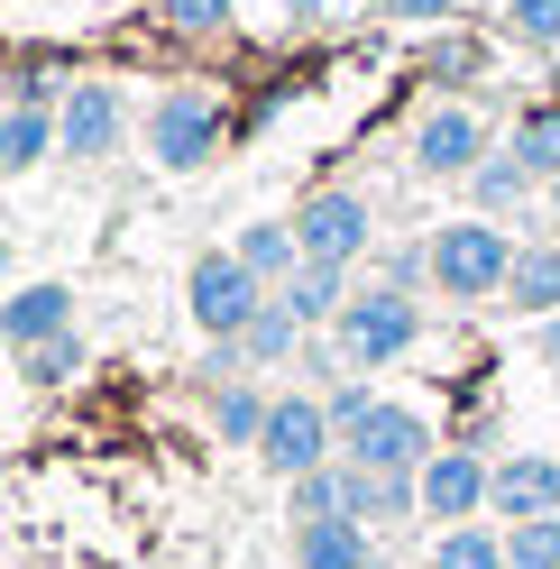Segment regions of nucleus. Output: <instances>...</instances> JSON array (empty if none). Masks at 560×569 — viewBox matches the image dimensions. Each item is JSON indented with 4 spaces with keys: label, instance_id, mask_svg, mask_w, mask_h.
<instances>
[{
    "label": "nucleus",
    "instance_id": "obj_30",
    "mask_svg": "<svg viewBox=\"0 0 560 569\" xmlns=\"http://www.w3.org/2000/svg\"><path fill=\"white\" fill-rule=\"evenodd\" d=\"M551 211H560V174H551Z\"/></svg>",
    "mask_w": 560,
    "mask_h": 569
},
{
    "label": "nucleus",
    "instance_id": "obj_2",
    "mask_svg": "<svg viewBox=\"0 0 560 569\" xmlns=\"http://www.w3.org/2000/svg\"><path fill=\"white\" fill-rule=\"evenodd\" d=\"M331 340H340L349 368H396L404 349L423 340V322H413V295H404V284H368V295H349L340 322H331Z\"/></svg>",
    "mask_w": 560,
    "mask_h": 569
},
{
    "label": "nucleus",
    "instance_id": "obj_22",
    "mask_svg": "<svg viewBox=\"0 0 560 569\" xmlns=\"http://www.w3.org/2000/svg\"><path fill=\"white\" fill-rule=\"evenodd\" d=\"M294 331H303V322H294V303L276 295V303L258 312V322L239 331V349H249V359H286V349H294Z\"/></svg>",
    "mask_w": 560,
    "mask_h": 569
},
{
    "label": "nucleus",
    "instance_id": "obj_15",
    "mask_svg": "<svg viewBox=\"0 0 560 569\" xmlns=\"http://www.w3.org/2000/svg\"><path fill=\"white\" fill-rule=\"evenodd\" d=\"M506 303L523 312V322H542V312H560V248H514Z\"/></svg>",
    "mask_w": 560,
    "mask_h": 569
},
{
    "label": "nucleus",
    "instance_id": "obj_6",
    "mask_svg": "<svg viewBox=\"0 0 560 569\" xmlns=\"http://www.w3.org/2000/svg\"><path fill=\"white\" fill-rule=\"evenodd\" d=\"M340 450L359 459V469H377V478H423V459H432V422L413 413V405H377L359 432H340Z\"/></svg>",
    "mask_w": 560,
    "mask_h": 569
},
{
    "label": "nucleus",
    "instance_id": "obj_27",
    "mask_svg": "<svg viewBox=\"0 0 560 569\" xmlns=\"http://www.w3.org/2000/svg\"><path fill=\"white\" fill-rule=\"evenodd\" d=\"M322 405H331V422H340V432H359V422H368L377 405H387V396H368V386H331Z\"/></svg>",
    "mask_w": 560,
    "mask_h": 569
},
{
    "label": "nucleus",
    "instance_id": "obj_4",
    "mask_svg": "<svg viewBox=\"0 0 560 569\" xmlns=\"http://www.w3.org/2000/svg\"><path fill=\"white\" fill-rule=\"evenodd\" d=\"M148 157H157L166 174L212 166V157H221V101H212V92H166V101H148Z\"/></svg>",
    "mask_w": 560,
    "mask_h": 569
},
{
    "label": "nucleus",
    "instance_id": "obj_11",
    "mask_svg": "<svg viewBox=\"0 0 560 569\" xmlns=\"http://www.w3.org/2000/svg\"><path fill=\"white\" fill-rule=\"evenodd\" d=\"M56 331H74V284H19L10 303H0V340L10 349H38V340H56Z\"/></svg>",
    "mask_w": 560,
    "mask_h": 569
},
{
    "label": "nucleus",
    "instance_id": "obj_24",
    "mask_svg": "<svg viewBox=\"0 0 560 569\" xmlns=\"http://www.w3.org/2000/svg\"><path fill=\"white\" fill-rule=\"evenodd\" d=\"M469 184H478V211H506V202H523V193H533V174H523V166L497 148V157H487V166L469 174Z\"/></svg>",
    "mask_w": 560,
    "mask_h": 569
},
{
    "label": "nucleus",
    "instance_id": "obj_12",
    "mask_svg": "<svg viewBox=\"0 0 560 569\" xmlns=\"http://www.w3.org/2000/svg\"><path fill=\"white\" fill-rule=\"evenodd\" d=\"M294 569H387V560H377L359 515H322V523H294Z\"/></svg>",
    "mask_w": 560,
    "mask_h": 569
},
{
    "label": "nucleus",
    "instance_id": "obj_29",
    "mask_svg": "<svg viewBox=\"0 0 560 569\" xmlns=\"http://www.w3.org/2000/svg\"><path fill=\"white\" fill-rule=\"evenodd\" d=\"M286 10H294V19H322V10H331V0H286Z\"/></svg>",
    "mask_w": 560,
    "mask_h": 569
},
{
    "label": "nucleus",
    "instance_id": "obj_21",
    "mask_svg": "<svg viewBox=\"0 0 560 569\" xmlns=\"http://www.w3.org/2000/svg\"><path fill=\"white\" fill-rule=\"evenodd\" d=\"M267 405H276V396H249V386H221V405H212L221 441H249V450H258V432H267Z\"/></svg>",
    "mask_w": 560,
    "mask_h": 569
},
{
    "label": "nucleus",
    "instance_id": "obj_20",
    "mask_svg": "<svg viewBox=\"0 0 560 569\" xmlns=\"http://www.w3.org/2000/svg\"><path fill=\"white\" fill-rule=\"evenodd\" d=\"M239 258H249V267L276 284V276H294L303 248H294V230H286V221H258V230H239Z\"/></svg>",
    "mask_w": 560,
    "mask_h": 569
},
{
    "label": "nucleus",
    "instance_id": "obj_5",
    "mask_svg": "<svg viewBox=\"0 0 560 569\" xmlns=\"http://www.w3.org/2000/svg\"><path fill=\"white\" fill-rule=\"evenodd\" d=\"M331 441H340V422H331L322 396H276L267 405V432H258V459H267V469H286V478H303V469H322V459H331Z\"/></svg>",
    "mask_w": 560,
    "mask_h": 569
},
{
    "label": "nucleus",
    "instance_id": "obj_3",
    "mask_svg": "<svg viewBox=\"0 0 560 569\" xmlns=\"http://www.w3.org/2000/svg\"><path fill=\"white\" fill-rule=\"evenodd\" d=\"M184 303H193V322L212 331V340H239L267 312V276L239 258V248H202L193 276H184Z\"/></svg>",
    "mask_w": 560,
    "mask_h": 569
},
{
    "label": "nucleus",
    "instance_id": "obj_14",
    "mask_svg": "<svg viewBox=\"0 0 560 569\" xmlns=\"http://www.w3.org/2000/svg\"><path fill=\"white\" fill-rule=\"evenodd\" d=\"M56 148V111L47 101H10V111H0V174H28Z\"/></svg>",
    "mask_w": 560,
    "mask_h": 569
},
{
    "label": "nucleus",
    "instance_id": "obj_23",
    "mask_svg": "<svg viewBox=\"0 0 560 569\" xmlns=\"http://www.w3.org/2000/svg\"><path fill=\"white\" fill-rule=\"evenodd\" d=\"M19 368H28V386H64V377L83 368V340L56 331V340H38V349H19Z\"/></svg>",
    "mask_w": 560,
    "mask_h": 569
},
{
    "label": "nucleus",
    "instance_id": "obj_16",
    "mask_svg": "<svg viewBox=\"0 0 560 569\" xmlns=\"http://www.w3.org/2000/svg\"><path fill=\"white\" fill-rule=\"evenodd\" d=\"M506 157H514L523 174H533V184H551V174H560V101H533V111L514 120Z\"/></svg>",
    "mask_w": 560,
    "mask_h": 569
},
{
    "label": "nucleus",
    "instance_id": "obj_32",
    "mask_svg": "<svg viewBox=\"0 0 560 569\" xmlns=\"http://www.w3.org/2000/svg\"><path fill=\"white\" fill-rule=\"evenodd\" d=\"M0 258H10V239H0Z\"/></svg>",
    "mask_w": 560,
    "mask_h": 569
},
{
    "label": "nucleus",
    "instance_id": "obj_28",
    "mask_svg": "<svg viewBox=\"0 0 560 569\" xmlns=\"http://www.w3.org/2000/svg\"><path fill=\"white\" fill-rule=\"evenodd\" d=\"M460 0H387V19H413V28H441Z\"/></svg>",
    "mask_w": 560,
    "mask_h": 569
},
{
    "label": "nucleus",
    "instance_id": "obj_10",
    "mask_svg": "<svg viewBox=\"0 0 560 569\" xmlns=\"http://www.w3.org/2000/svg\"><path fill=\"white\" fill-rule=\"evenodd\" d=\"M413 166H423V174H478V166H487V129H478V111L441 101V111L413 129Z\"/></svg>",
    "mask_w": 560,
    "mask_h": 569
},
{
    "label": "nucleus",
    "instance_id": "obj_7",
    "mask_svg": "<svg viewBox=\"0 0 560 569\" xmlns=\"http://www.w3.org/2000/svg\"><path fill=\"white\" fill-rule=\"evenodd\" d=\"M294 248H303V258H322V267H359L368 248H377V211L359 193H312L294 211Z\"/></svg>",
    "mask_w": 560,
    "mask_h": 569
},
{
    "label": "nucleus",
    "instance_id": "obj_18",
    "mask_svg": "<svg viewBox=\"0 0 560 569\" xmlns=\"http://www.w3.org/2000/svg\"><path fill=\"white\" fill-rule=\"evenodd\" d=\"M432 569H506V532H478V523H441Z\"/></svg>",
    "mask_w": 560,
    "mask_h": 569
},
{
    "label": "nucleus",
    "instance_id": "obj_25",
    "mask_svg": "<svg viewBox=\"0 0 560 569\" xmlns=\"http://www.w3.org/2000/svg\"><path fill=\"white\" fill-rule=\"evenodd\" d=\"M506 28L523 47H560V0H506Z\"/></svg>",
    "mask_w": 560,
    "mask_h": 569
},
{
    "label": "nucleus",
    "instance_id": "obj_13",
    "mask_svg": "<svg viewBox=\"0 0 560 569\" xmlns=\"http://www.w3.org/2000/svg\"><path fill=\"white\" fill-rule=\"evenodd\" d=\"M487 506L506 523H533V515H560V459H506L497 487H487Z\"/></svg>",
    "mask_w": 560,
    "mask_h": 569
},
{
    "label": "nucleus",
    "instance_id": "obj_26",
    "mask_svg": "<svg viewBox=\"0 0 560 569\" xmlns=\"http://www.w3.org/2000/svg\"><path fill=\"white\" fill-rule=\"evenodd\" d=\"M166 19L184 38H212V28H230V0H166Z\"/></svg>",
    "mask_w": 560,
    "mask_h": 569
},
{
    "label": "nucleus",
    "instance_id": "obj_8",
    "mask_svg": "<svg viewBox=\"0 0 560 569\" xmlns=\"http://www.w3.org/2000/svg\"><path fill=\"white\" fill-rule=\"evenodd\" d=\"M120 129H129V111H120V92H111V83H74V92L56 101V148H64V157H83V166H92V157H111V148H120Z\"/></svg>",
    "mask_w": 560,
    "mask_h": 569
},
{
    "label": "nucleus",
    "instance_id": "obj_31",
    "mask_svg": "<svg viewBox=\"0 0 560 569\" xmlns=\"http://www.w3.org/2000/svg\"><path fill=\"white\" fill-rule=\"evenodd\" d=\"M551 359H560V331H551Z\"/></svg>",
    "mask_w": 560,
    "mask_h": 569
},
{
    "label": "nucleus",
    "instance_id": "obj_1",
    "mask_svg": "<svg viewBox=\"0 0 560 569\" xmlns=\"http://www.w3.org/2000/svg\"><path fill=\"white\" fill-rule=\"evenodd\" d=\"M514 276V239L497 221H441L432 230V284L450 303H478V295H506Z\"/></svg>",
    "mask_w": 560,
    "mask_h": 569
},
{
    "label": "nucleus",
    "instance_id": "obj_9",
    "mask_svg": "<svg viewBox=\"0 0 560 569\" xmlns=\"http://www.w3.org/2000/svg\"><path fill=\"white\" fill-rule=\"evenodd\" d=\"M423 515L432 523H469L478 506H487V487H497V469L487 459H469V450H441V459H423Z\"/></svg>",
    "mask_w": 560,
    "mask_h": 569
},
{
    "label": "nucleus",
    "instance_id": "obj_17",
    "mask_svg": "<svg viewBox=\"0 0 560 569\" xmlns=\"http://www.w3.org/2000/svg\"><path fill=\"white\" fill-rule=\"evenodd\" d=\"M349 267H322V258H294L286 276V303H294V322H340V303H349Z\"/></svg>",
    "mask_w": 560,
    "mask_h": 569
},
{
    "label": "nucleus",
    "instance_id": "obj_19",
    "mask_svg": "<svg viewBox=\"0 0 560 569\" xmlns=\"http://www.w3.org/2000/svg\"><path fill=\"white\" fill-rule=\"evenodd\" d=\"M506 569H560V515L506 523Z\"/></svg>",
    "mask_w": 560,
    "mask_h": 569
}]
</instances>
